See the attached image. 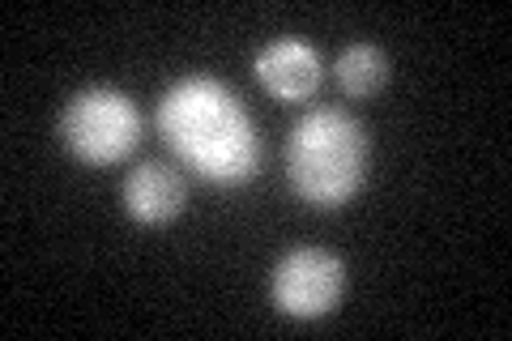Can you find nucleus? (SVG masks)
Listing matches in <instances>:
<instances>
[{"instance_id": "f257e3e1", "label": "nucleus", "mask_w": 512, "mask_h": 341, "mask_svg": "<svg viewBox=\"0 0 512 341\" xmlns=\"http://www.w3.org/2000/svg\"><path fill=\"white\" fill-rule=\"evenodd\" d=\"M158 137L214 188H244L261 171V133L231 86L210 73L180 77L158 103Z\"/></svg>"}, {"instance_id": "f03ea898", "label": "nucleus", "mask_w": 512, "mask_h": 341, "mask_svg": "<svg viewBox=\"0 0 512 341\" xmlns=\"http://www.w3.org/2000/svg\"><path fill=\"white\" fill-rule=\"evenodd\" d=\"M286 180L312 209H342L367 180V128L342 107L308 111L286 137Z\"/></svg>"}, {"instance_id": "20e7f679", "label": "nucleus", "mask_w": 512, "mask_h": 341, "mask_svg": "<svg viewBox=\"0 0 512 341\" xmlns=\"http://www.w3.org/2000/svg\"><path fill=\"white\" fill-rule=\"evenodd\" d=\"M342 290H346V269L325 248L286 252L274 265V282H269L274 307L291 320H325L329 312H338Z\"/></svg>"}, {"instance_id": "0eeeda50", "label": "nucleus", "mask_w": 512, "mask_h": 341, "mask_svg": "<svg viewBox=\"0 0 512 341\" xmlns=\"http://www.w3.org/2000/svg\"><path fill=\"white\" fill-rule=\"evenodd\" d=\"M333 77H338L342 94H350V99H372L376 90H384V81H389V56L372 43H350L333 60Z\"/></svg>"}, {"instance_id": "423d86ee", "label": "nucleus", "mask_w": 512, "mask_h": 341, "mask_svg": "<svg viewBox=\"0 0 512 341\" xmlns=\"http://www.w3.org/2000/svg\"><path fill=\"white\" fill-rule=\"evenodd\" d=\"M120 201H124L133 222L163 226V222L184 214L188 188H184V175L175 167H167V162H137V167L124 175Z\"/></svg>"}, {"instance_id": "39448f33", "label": "nucleus", "mask_w": 512, "mask_h": 341, "mask_svg": "<svg viewBox=\"0 0 512 341\" xmlns=\"http://www.w3.org/2000/svg\"><path fill=\"white\" fill-rule=\"evenodd\" d=\"M256 81L265 86V94H274L278 103H303L320 90V77H325V64H320L316 47L303 43L295 35H282L274 43H265L252 60Z\"/></svg>"}, {"instance_id": "7ed1b4c3", "label": "nucleus", "mask_w": 512, "mask_h": 341, "mask_svg": "<svg viewBox=\"0 0 512 341\" xmlns=\"http://www.w3.org/2000/svg\"><path fill=\"white\" fill-rule=\"evenodd\" d=\"M60 141L86 167H111L137 150L141 141V111L120 90L94 86L73 94L60 111Z\"/></svg>"}]
</instances>
